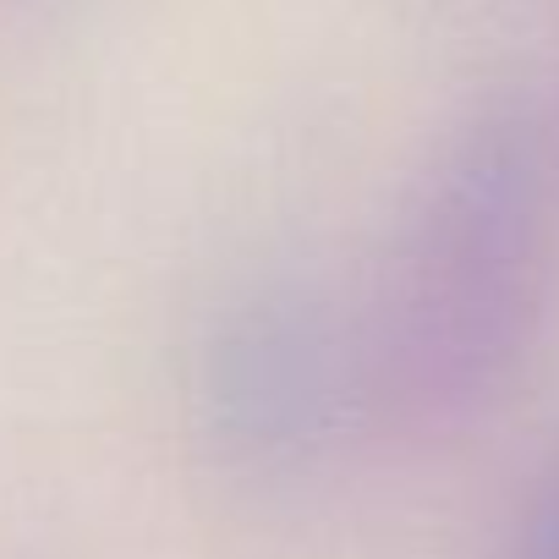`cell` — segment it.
<instances>
[{
    "label": "cell",
    "mask_w": 559,
    "mask_h": 559,
    "mask_svg": "<svg viewBox=\"0 0 559 559\" xmlns=\"http://www.w3.org/2000/svg\"><path fill=\"white\" fill-rule=\"evenodd\" d=\"M499 559H559V444L537 461V472L515 493Z\"/></svg>",
    "instance_id": "cell-3"
},
{
    "label": "cell",
    "mask_w": 559,
    "mask_h": 559,
    "mask_svg": "<svg viewBox=\"0 0 559 559\" xmlns=\"http://www.w3.org/2000/svg\"><path fill=\"white\" fill-rule=\"evenodd\" d=\"M192 406L219 477L292 493L335 461L352 412H368L362 335L352 341L335 302L297 274L247 280L209 313Z\"/></svg>",
    "instance_id": "cell-2"
},
{
    "label": "cell",
    "mask_w": 559,
    "mask_h": 559,
    "mask_svg": "<svg viewBox=\"0 0 559 559\" xmlns=\"http://www.w3.org/2000/svg\"><path fill=\"white\" fill-rule=\"evenodd\" d=\"M554 269L548 132L526 94L466 105L428 148L362 324L368 412L406 439L483 428L526 373Z\"/></svg>",
    "instance_id": "cell-1"
}]
</instances>
